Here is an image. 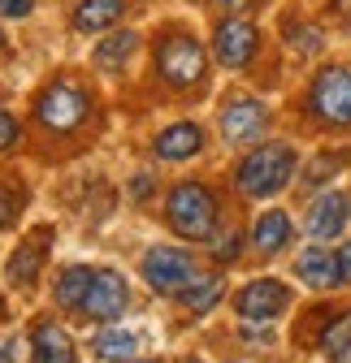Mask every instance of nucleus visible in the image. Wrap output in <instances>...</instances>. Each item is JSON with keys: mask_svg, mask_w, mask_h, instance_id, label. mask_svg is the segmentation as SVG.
Instances as JSON below:
<instances>
[{"mask_svg": "<svg viewBox=\"0 0 351 363\" xmlns=\"http://www.w3.org/2000/svg\"><path fill=\"white\" fill-rule=\"evenodd\" d=\"M291 173H295V147H286V143H260L252 156L239 160L234 182H239V191L247 199H269V195H278L291 182Z\"/></svg>", "mask_w": 351, "mask_h": 363, "instance_id": "obj_1", "label": "nucleus"}, {"mask_svg": "<svg viewBox=\"0 0 351 363\" xmlns=\"http://www.w3.org/2000/svg\"><path fill=\"white\" fill-rule=\"evenodd\" d=\"M165 220L178 238H208L217 225V195L204 182H178L165 199Z\"/></svg>", "mask_w": 351, "mask_h": 363, "instance_id": "obj_2", "label": "nucleus"}, {"mask_svg": "<svg viewBox=\"0 0 351 363\" xmlns=\"http://www.w3.org/2000/svg\"><path fill=\"white\" fill-rule=\"evenodd\" d=\"M35 117L48 134H74L92 117V96L78 82H53L35 96Z\"/></svg>", "mask_w": 351, "mask_h": 363, "instance_id": "obj_3", "label": "nucleus"}, {"mask_svg": "<svg viewBox=\"0 0 351 363\" xmlns=\"http://www.w3.org/2000/svg\"><path fill=\"white\" fill-rule=\"evenodd\" d=\"M204 48H200V39L191 35H165L161 39V48H156V69L169 86H195L204 82Z\"/></svg>", "mask_w": 351, "mask_h": 363, "instance_id": "obj_4", "label": "nucleus"}, {"mask_svg": "<svg viewBox=\"0 0 351 363\" xmlns=\"http://www.w3.org/2000/svg\"><path fill=\"white\" fill-rule=\"evenodd\" d=\"M195 277H200V272H195V259H191L187 251H178V247H152V251L144 255V281H148L156 294H165V298H178Z\"/></svg>", "mask_w": 351, "mask_h": 363, "instance_id": "obj_5", "label": "nucleus"}, {"mask_svg": "<svg viewBox=\"0 0 351 363\" xmlns=\"http://www.w3.org/2000/svg\"><path fill=\"white\" fill-rule=\"evenodd\" d=\"M308 108L325 125H351V69H342V65L321 69L308 91Z\"/></svg>", "mask_w": 351, "mask_h": 363, "instance_id": "obj_6", "label": "nucleus"}, {"mask_svg": "<svg viewBox=\"0 0 351 363\" xmlns=\"http://www.w3.org/2000/svg\"><path fill=\"white\" fill-rule=\"evenodd\" d=\"M286 303H291V290H286L282 281H274V277L247 281V286L234 294V311L243 315L247 325H269V320H278V315L286 311Z\"/></svg>", "mask_w": 351, "mask_h": 363, "instance_id": "obj_7", "label": "nucleus"}, {"mask_svg": "<svg viewBox=\"0 0 351 363\" xmlns=\"http://www.w3.org/2000/svg\"><path fill=\"white\" fill-rule=\"evenodd\" d=\"M130 303V290H126V277L113 268H96L92 277V290H87L78 315H87V320H117V315L126 311Z\"/></svg>", "mask_w": 351, "mask_h": 363, "instance_id": "obj_8", "label": "nucleus"}, {"mask_svg": "<svg viewBox=\"0 0 351 363\" xmlns=\"http://www.w3.org/2000/svg\"><path fill=\"white\" fill-rule=\"evenodd\" d=\"M48 238H53V230H48V225H39L26 242H18V251H14L9 264H5V277H9L14 290H31V286H35L43 259H48Z\"/></svg>", "mask_w": 351, "mask_h": 363, "instance_id": "obj_9", "label": "nucleus"}, {"mask_svg": "<svg viewBox=\"0 0 351 363\" xmlns=\"http://www.w3.org/2000/svg\"><path fill=\"white\" fill-rule=\"evenodd\" d=\"M212 52L226 69H243L252 57H256V26L243 22V18H226L217 26V39H212Z\"/></svg>", "mask_w": 351, "mask_h": 363, "instance_id": "obj_10", "label": "nucleus"}, {"mask_svg": "<svg viewBox=\"0 0 351 363\" xmlns=\"http://www.w3.org/2000/svg\"><path fill=\"white\" fill-rule=\"evenodd\" d=\"M265 121H269V113H265V104H260V100H234L222 113V139L234 143V147L256 143L260 134H265Z\"/></svg>", "mask_w": 351, "mask_h": 363, "instance_id": "obj_11", "label": "nucleus"}, {"mask_svg": "<svg viewBox=\"0 0 351 363\" xmlns=\"http://www.w3.org/2000/svg\"><path fill=\"white\" fill-rule=\"evenodd\" d=\"M347 220H351V199L338 191H325L308 208V234L313 238H338L347 230Z\"/></svg>", "mask_w": 351, "mask_h": 363, "instance_id": "obj_12", "label": "nucleus"}, {"mask_svg": "<svg viewBox=\"0 0 351 363\" xmlns=\"http://www.w3.org/2000/svg\"><path fill=\"white\" fill-rule=\"evenodd\" d=\"M31 359L35 363H74V342L57 320H35L31 329Z\"/></svg>", "mask_w": 351, "mask_h": 363, "instance_id": "obj_13", "label": "nucleus"}, {"mask_svg": "<svg viewBox=\"0 0 351 363\" xmlns=\"http://www.w3.org/2000/svg\"><path fill=\"white\" fill-rule=\"evenodd\" d=\"M295 272H299V281H303V286H313V290H330V286H338V281H342V272H338V255H330L325 247H308V251H299Z\"/></svg>", "mask_w": 351, "mask_h": 363, "instance_id": "obj_14", "label": "nucleus"}, {"mask_svg": "<svg viewBox=\"0 0 351 363\" xmlns=\"http://www.w3.org/2000/svg\"><path fill=\"white\" fill-rule=\"evenodd\" d=\"M200 147H204V130L195 121H178V125L156 134V156L161 160H191Z\"/></svg>", "mask_w": 351, "mask_h": 363, "instance_id": "obj_15", "label": "nucleus"}, {"mask_svg": "<svg viewBox=\"0 0 351 363\" xmlns=\"http://www.w3.org/2000/svg\"><path fill=\"white\" fill-rule=\"evenodd\" d=\"M286 242H291V216H286L282 208L260 212L256 225H252V247H256L260 255H278Z\"/></svg>", "mask_w": 351, "mask_h": 363, "instance_id": "obj_16", "label": "nucleus"}, {"mask_svg": "<svg viewBox=\"0 0 351 363\" xmlns=\"http://www.w3.org/2000/svg\"><path fill=\"white\" fill-rule=\"evenodd\" d=\"M126 9V0H78V9H74V30L78 35H96V30H109Z\"/></svg>", "mask_w": 351, "mask_h": 363, "instance_id": "obj_17", "label": "nucleus"}, {"mask_svg": "<svg viewBox=\"0 0 351 363\" xmlns=\"http://www.w3.org/2000/svg\"><path fill=\"white\" fill-rule=\"evenodd\" d=\"M92 277H96V268H65L61 277H57V303L65 311H78L87 290H92Z\"/></svg>", "mask_w": 351, "mask_h": 363, "instance_id": "obj_18", "label": "nucleus"}, {"mask_svg": "<svg viewBox=\"0 0 351 363\" xmlns=\"http://www.w3.org/2000/svg\"><path fill=\"white\" fill-rule=\"evenodd\" d=\"M139 48V35H130V30H122V35H109L100 48H96V69H122L126 61H130V52Z\"/></svg>", "mask_w": 351, "mask_h": 363, "instance_id": "obj_19", "label": "nucleus"}, {"mask_svg": "<svg viewBox=\"0 0 351 363\" xmlns=\"http://www.w3.org/2000/svg\"><path fill=\"white\" fill-rule=\"evenodd\" d=\"M92 346H96V354H100V359H109V363H126V359H135L139 337L130 333V329H104Z\"/></svg>", "mask_w": 351, "mask_h": 363, "instance_id": "obj_20", "label": "nucleus"}, {"mask_svg": "<svg viewBox=\"0 0 351 363\" xmlns=\"http://www.w3.org/2000/svg\"><path fill=\"white\" fill-rule=\"evenodd\" d=\"M217 298H222V277H212V272H200V277L178 294V303H183L187 311H208Z\"/></svg>", "mask_w": 351, "mask_h": 363, "instance_id": "obj_21", "label": "nucleus"}, {"mask_svg": "<svg viewBox=\"0 0 351 363\" xmlns=\"http://www.w3.org/2000/svg\"><path fill=\"white\" fill-rule=\"evenodd\" d=\"M321 350H325L334 363H351V311H342L338 320L321 333Z\"/></svg>", "mask_w": 351, "mask_h": 363, "instance_id": "obj_22", "label": "nucleus"}, {"mask_svg": "<svg viewBox=\"0 0 351 363\" xmlns=\"http://www.w3.org/2000/svg\"><path fill=\"white\" fill-rule=\"evenodd\" d=\"M18 139H22V125H18V121L5 113V108H0V152H9Z\"/></svg>", "mask_w": 351, "mask_h": 363, "instance_id": "obj_23", "label": "nucleus"}, {"mask_svg": "<svg viewBox=\"0 0 351 363\" xmlns=\"http://www.w3.org/2000/svg\"><path fill=\"white\" fill-rule=\"evenodd\" d=\"M14 220H18V195L9 186H0V230H9Z\"/></svg>", "mask_w": 351, "mask_h": 363, "instance_id": "obj_24", "label": "nucleus"}, {"mask_svg": "<svg viewBox=\"0 0 351 363\" xmlns=\"http://www.w3.org/2000/svg\"><path fill=\"white\" fill-rule=\"evenodd\" d=\"M234 255H239V234H234V230H226L222 238L212 242V259H226V264H230Z\"/></svg>", "mask_w": 351, "mask_h": 363, "instance_id": "obj_25", "label": "nucleus"}, {"mask_svg": "<svg viewBox=\"0 0 351 363\" xmlns=\"http://www.w3.org/2000/svg\"><path fill=\"white\" fill-rule=\"evenodd\" d=\"M35 0H0V18H31Z\"/></svg>", "mask_w": 351, "mask_h": 363, "instance_id": "obj_26", "label": "nucleus"}, {"mask_svg": "<svg viewBox=\"0 0 351 363\" xmlns=\"http://www.w3.org/2000/svg\"><path fill=\"white\" fill-rule=\"evenodd\" d=\"M338 272H342V281H351V242L338 251Z\"/></svg>", "mask_w": 351, "mask_h": 363, "instance_id": "obj_27", "label": "nucleus"}, {"mask_svg": "<svg viewBox=\"0 0 351 363\" xmlns=\"http://www.w3.org/2000/svg\"><path fill=\"white\" fill-rule=\"evenodd\" d=\"M217 5H222L226 13H243V9H252L256 0H217Z\"/></svg>", "mask_w": 351, "mask_h": 363, "instance_id": "obj_28", "label": "nucleus"}, {"mask_svg": "<svg viewBox=\"0 0 351 363\" xmlns=\"http://www.w3.org/2000/svg\"><path fill=\"white\" fill-rule=\"evenodd\" d=\"M243 337L256 342V346H265V342H269V329H252V325H243Z\"/></svg>", "mask_w": 351, "mask_h": 363, "instance_id": "obj_29", "label": "nucleus"}, {"mask_svg": "<svg viewBox=\"0 0 351 363\" xmlns=\"http://www.w3.org/2000/svg\"><path fill=\"white\" fill-rule=\"evenodd\" d=\"M0 363H18V342H0Z\"/></svg>", "mask_w": 351, "mask_h": 363, "instance_id": "obj_30", "label": "nucleus"}, {"mask_svg": "<svg viewBox=\"0 0 351 363\" xmlns=\"http://www.w3.org/2000/svg\"><path fill=\"white\" fill-rule=\"evenodd\" d=\"M0 52H5V35H0Z\"/></svg>", "mask_w": 351, "mask_h": 363, "instance_id": "obj_31", "label": "nucleus"}, {"mask_svg": "<svg viewBox=\"0 0 351 363\" xmlns=\"http://www.w3.org/2000/svg\"><path fill=\"white\" fill-rule=\"evenodd\" d=\"M139 363H156V359H139Z\"/></svg>", "mask_w": 351, "mask_h": 363, "instance_id": "obj_32", "label": "nucleus"}]
</instances>
